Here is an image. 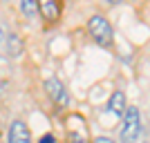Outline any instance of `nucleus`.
I'll return each mask as SVG.
<instances>
[{"mask_svg": "<svg viewBox=\"0 0 150 143\" xmlns=\"http://www.w3.org/2000/svg\"><path fill=\"white\" fill-rule=\"evenodd\" d=\"M20 11L25 13V16H31V18H34L38 13V2H34V0H23V2H20Z\"/></svg>", "mask_w": 150, "mask_h": 143, "instance_id": "7", "label": "nucleus"}, {"mask_svg": "<svg viewBox=\"0 0 150 143\" xmlns=\"http://www.w3.org/2000/svg\"><path fill=\"white\" fill-rule=\"evenodd\" d=\"M38 11L43 13V18L47 23H56L58 16H61V5L58 2H52V0H40L38 2Z\"/></svg>", "mask_w": 150, "mask_h": 143, "instance_id": "5", "label": "nucleus"}, {"mask_svg": "<svg viewBox=\"0 0 150 143\" xmlns=\"http://www.w3.org/2000/svg\"><path fill=\"white\" fill-rule=\"evenodd\" d=\"M2 40H5V34H2V29H0V43H2Z\"/></svg>", "mask_w": 150, "mask_h": 143, "instance_id": "11", "label": "nucleus"}, {"mask_svg": "<svg viewBox=\"0 0 150 143\" xmlns=\"http://www.w3.org/2000/svg\"><path fill=\"white\" fill-rule=\"evenodd\" d=\"M9 143H34L31 141V134H29V128H27L25 121L16 118L11 125H9V134H7Z\"/></svg>", "mask_w": 150, "mask_h": 143, "instance_id": "4", "label": "nucleus"}, {"mask_svg": "<svg viewBox=\"0 0 150 143\" xmlns=\"http://www.w3.org/2000/svg\"><path fill=\"white\" fill-rule=\"evenodd\" d=\"M38 143H54V137H52L50 132H47V134H43V137L38 139Z\"/></svg>", "mask_w": 150, "mask_h": 143, "instance_id": "9", "label": "nucleus"}, {"mask_svg": "<svg viewBox=\"0 0 150 143\" xmlns=\"http://www.w3.org/2000/svg\"><path fill=\"white\" fill-rule=\"evenodd\" d=\"M45 89H47L50 99L54 101L58 107H67V105H69V92L65 89V85L58 81L56 76H52V78H47V81H45Z\"/></svg>", "mask_w": 150, "mask_h": 143, "instance_id": "3", "label": "nucleus"}, {"mask_svg": "<svg viewBox=\"0 0 150 143\" xmlns=\"http://www.w3.org/2000/svg\"><path fill=\"white\" fill-rule=\"evenodd\" d=\"M7 45H9V51H11L13 56H18L20 51H23V45H20V38L13 36V34H9L7 36Z\"/></svg>", "mask_w": 150, "mask_h": 143, "instance_id": "8", "label": "nucleus"}, {"mask_svg": "<svg viewBox=\"0 0 150 143\" xmlns=\"http://www.w3.org/2000/svg\"><path fill=\"white\" fill-rule=\"evenodd\" d=\"M88 31L90 36L94 38V43L101 45V47H112L114 43V31H112V25L108 23L103 16H92V18L88 20Z\"/></svg>", "mask_w": 150, "mask_h": 143, "instance_id": "1", "label": "nucleus"}, {"mask_svg": "<svg viewBox=\"0 0 150 143\" xmlns=\"http://www.w3.org/2000/svg\"><path fill=\"white\" fill-rule=\"evenodd\" d=\"M121 118H123V128L119 132L121 143H137V139L141 137V114H139V107H128Z\"/></svg>", "mask_w": 150, "mask_h": 143, "instance_id": "2", "label": "nucleus"}, {"mask_svg": "<svg viewBox=\"0 0 150 143\" xmlns=\"http://www.w3.org/2000/svg\"><path fill=\"white\" fill-rule=\"evenodd\" d=\"M110 110H112V114H117V116H123L125 110H128V105H125V94L123 92H114L112 96H110Z\"/></svg>", "mask_w": 150, "mask_h": 143, "instance_id": "6", "label": "nucleus"}, {"mask_svg": "<svg viewBox=\"0 0 150 143\" xmlns=\"http://www.w3.org/2000/svg\"><path fill=\"white\" fill-rule=\"evenodd\" d=\"M92 143H114V141H112L110 137H96V139H94Z\"/></svg>", "mask_w": 150, "mask_h": 143, "instance_id": "10", "label": "nucleus"}]
</instances>
